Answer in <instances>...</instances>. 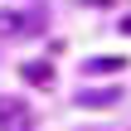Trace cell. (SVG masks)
<instances>
[{"instance_id":"1","label":"cell","mask_w":131,"mask_h":131,"mask_svg":"<svg viewBox=\"0 0 131 131\" xmlns=\"http://www.w3.org/2000/svg\"><path fill=\"white\" fill-rule=\"evenodd\" d=\"M0 131H34V112L19 97H0Z\"/></svg>"},{"instance_id":"6","label":"cell","mask_w":131,"mask_h":131,"mask_svg":"<svg viewBox=\"0 0 131 131\" xmlns=\"http://www.w3.org/2000/svg\"><path fill=\"white\" fill-rule=\"evenodd\" d=\"M122 29H126V34H131V15H126V19H122Z\"/></svg>"},{"instance_id":"4","label":"cell","mask_w":131,"mask_h":131,"mask_svg":"<svg viewBox=\"0 0 131 131\" xmlns=\"http://www.w3.org/2000/svg\"><path fill=\"white\" fill-rule=\"evenodd\" d=\"M78 102H83V107H92V112H102V107H117V102H122V92H117V88H107V92H83Z\"/></svg>"},{"instance_id":"5","label":"cell","mask_w":131,"mask_h":131,"mask_svg":"<svg viewBox=\"0 0 131 131\" xmlns=\"http://www.w3.org/2000/svg\"><path fill=\"white\" fill-rule=\"evenodd\" d=\"M83 68H88V73H122V68H126V58H117V53L107 58V53H102V58H88Z\"/></svg>"},{"instance_id":"2","label":"cell","mask_w":131,"mask_h":131,"mask_svg":"<svg viewBox=\"0 0 131 131\" xmlns=\"http://www.w3.org/2000/svg\"><path fill=\"white\" fill-rule=\"evenodd\" d=\"M34 29H39L34 10H0V39H24Z\"/></svg>"},{"instance_id":"3","label":"cell","mask_w":131,"mask_h":131,"mask_svg":"<svg viewBox=\"0 0 131 131\" xmlns=\"http://www.w3.org/2000/svg\"><path fill=\"white\" fill-rule=\"evenodd\" d=\"M19 73H24V83H34V88H53V78H58V73H53V63H44V58L24 63Z\"/></svg>"}]
</instances>
